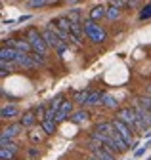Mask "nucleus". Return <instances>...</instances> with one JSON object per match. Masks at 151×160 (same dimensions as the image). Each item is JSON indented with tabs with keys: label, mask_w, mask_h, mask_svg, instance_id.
Here are the masks:
<instances>
[{
	"label": "nucleus",
	"mask_w": 151,
	"mask_h": 160,
	"mask_svg": "<svg viewBox=\"0 0 151 160\" xmlns=\"http://www.w3.org/2000/svg\"><path fill=\"white\" fill-rule=\"evenodd\" d=\"M31 57H33V61H34L36 65H44V57H42L40 53H31Z\"/></svg>",
	"instance_id": "nucleus-29"
},
{
	"label": "nucleus",
	"mask_w": 151,
	"mask_h": 160,
	"mask_svg": "<svg viewBox=\"0 0 151 160\" xmlns=\"http://www.w3.org/2000/svg\"><path fill=\"white\" fill-rule=\"evenodd\" d=\"M117 120H121L122 124H126L130 130L136 132V126H138V114H136V109H130V107H122L117 111Z\"/></svg>",
	"instance_id": "nucleus-3"
},
{
	"label": "nucleus",
	"mask_w": 151,
	"mask_h": 160,
	"mask_svg": "<svg viewBox=\"0 0 151 160\" xmlns=\"http://www.w3.org/2000/svg\"><path fill=\"white\" fill-rule=\"evenodd\" d=\"M88 160H96V158H94V156H90V158H88Z\"/></svg>",
	"instance_id": "nucleus-30"
},
{
	"label": "nucleus",
	"mask_w": 151,
	"mask_h": 160,
	"mask_svg": "<svg viewBox=\"0 0 151 160\" xmlns=\"http://www.w3.org/2000/svg\"><path fill=\"white\" fill-rule=\"evenodd\" d=\"M27 40H29L31 48L34 50V53H40V55H44V53H46L48 44H46L44 36H42L39 31H36V29H29V31H27Z\"/></svg>",
	"instance_id": "nucleus-2"
},
{
	"label": "nucleus",
	"mask_w": 151,
	"mask_h": 160,
	"mask_svg": "<svg viewBox=\"0 0 151 160\" xmlns=\"http://www.w3.org/2000/svg\"><path fill=\"white\" fill-rule=\"evenodd\" d=\"M71 120H73L75 124H82V122H86V120H88V112L86 111H77V112H73Z\"/></svg>",
	"instance_id": "nucleus-18"
},
{
	"label": "nucleus",
	"mask_w": 151,
	"mask_h": 160,
	"mask_svg": "<svg viewBox=\"0 0 151 160\" xmlns=\"http://www.w3.org/2000/svg\"><path fill=\"white\" fill-rule=\"evenodd\" d=\"M10 48L17 50L19 53H29V52L33 50L27 38H10Z\"/></svg>",
	"instance_id": "nucleus-6"
},
{
	"label": "nucleus",
	"mask_w": 151,
	"mask_h": 160,
	"mask_svg": "<svg viewBox=\"0 0 151 160\" xmlns=\"http://www.w3.org/2000/svg\"><path fill=\"white\" fill-rule=\"evenodd\" d=\"M42 130H44V133H55V122L54 120H42Z\"/></svg>",
	"instance_id": "nucleus-20"
},
{
	"label": "nucleus",
	"mask_w": 151,
	"mask_h": 160,
	"mask_svg": "<svg viewBox=\"0 0 151 160\" xmlns=\"http://www.w3.org/2000/svg\"><path fill=\"white\" fill-rule=\"evenodd\" d=\"M0 69H2L0 76H6V74L12 72V63H8V61H0Z\"/></svg>",
	"instance_id": "nucleus-24"
},
{
	"label": "nucleus",
	"mask_w": 151,
	"mask_h": 160,
	"mask_svg": "<svg viewBox=\"0 0 151 160\" xmlns=\"http://www.w3.org/2000/svg\"><path fill=\"white\" fill-rule=\"evenodd\" d=\"M29 137H31V141H33V143H42V133L31 132V133H29Z\"/></svg>",
	"instance_id": "nucleus-28"
},
{
	"label": "nucleus",
	"mask_w": 151,
	"mask_h": 160,
	"mask_svg": "<svg viewBox=\"0 0 151 160\" xmlns=\"http://www.w3.org/2000/svg\"><path fill=\"white\" fill-rule=\"evenodd\" d=\"M102 101H103V93H102V92H90L86 105L92 107V105H98V103H102Z\"/></svg>",
	"instance_id": "nucleus-17"
},
{
	"label": "nucleus",
	"mask_w": 151,
	"mask_h": 160,
	"mask_svg": "<svg viewBox=\"0 0 151 160\" xmlns=\"http://www.w3.org/2000/svg\"><path fill=\"white\" fill-rule=\"evenodd\" d=\"M15 63L19 65V67H23V69H34V67H39V65L33 61V57L29 53H19V55H17V59H15Z\"/></svg>",
	"instance_id": "nucleus-12"
},
{
	"label": "nucleus",
	"mask_w": 151,
	"mask_h": 160,
	"mask_svg": "<svg viewBox=\"0 0 151 160\" xmlns=\"http://www.w3.org/2000/svg\"><path fill=\"white\" fill-rule=\"evenodd\" d=\"M82 27H84V34L92 40V42L102 44V42H105V40H107V32L103 31V27H100L96 21H92V19L84 21Z\"/></svg>",
	"instance_id": "nucleus-1"
},
{
	"label": "nucleus",
	"mask_w": 151,
	"mask_h": 160,
	"mask_svg": "<svg viewBox=\"0 0 151 160\" xmlns=\"http://www.w3.org/2000/svg\"><path fill=\"white\" fill-rule=\"evenodd\" d=\"M147 90H149V93H151V86H149V88H147Z\"/></svg>",
	"instance_id": "nucleus-31"
},
{
	"label": "nucleus",
	"mask_w": 151,
	"mask_h": 160,
	"mask_svg": "<svg viewBox=\"0 0 151 160\" xmlns=\"http://www.w3.org/2000/svg\"><path fill=\"white\" fill-rule=\"evenodd\" d=\"M0 158L2 160H13L15 156H13V151H10V149H0Z\"/></svg>",
	"instance_id": "nucleus-25"
},
{
	"label": "nucleus",
	"mask_w": 151,
	"mask_h": 160,
	"mask_svg": "<svg viewBox=\"0 0 151 160\" xmlns=\"http://www.w3.org/2000/svg\"><path fill=\"white\" fill-rule=\"evenodd\" d=\"M34 122H36V116H34V112H31V111L25 112V114L21 116V120H19V124H21L23 128H31Z\"/></svg>",
	"instance_id": "nucleus-16"
},
{
	"label": "nucleus",
	"mask_w": 151,
	"mask_h": 160,
	"mask_svg": "<svg viewBox=\"0 0 151 160\" xmlns=\"http://www.w3.org/2000/svg\"><path fill=\"white\" fill-rule=\"evenodd\" d=\"M88 95H90V92H86V90H82V92H75V101L77 103H82V105H86V101H88Z\"/></svg>",
	"instance_id": "nucleus-19"
},
{
	"label": "nucleus",
	"mask_w": 151,
	"mask_h": 160,
	"mask_svg": "<svg viewBox=\"0 0 151 160\" xmlns=\"http://www.w3.org/2000/svg\"><path fill=\"white\" fill-rule=\"evenodd\" d=\"M134 109H136V114H138V118H140L142 122H143V126H145V128H151V111L143 109L140 103H138Z\"/></svg>",
	"instance_id": "nucleus-11"
},
{
	"label": "nucleus",
	"mask_w": 151,
	"mask_h": 160,
	"mask_svg": "<svg viewBox=\"0 0 151 160\" xmlns=\"http://www.w3.org/2000/svg\"><path fill=\"white\" fill-rule=\"evenodd\" d=\"M42 36H44V40H46V44L48 46H52L55 52H60V53H63L65 50H67V42H63V40L55 34L52 29H46L44 32H42Z\"/></svg>",
	"instance_id": "nucleus-4"
},
{
	"label": "nucleus",
	"mask_w": 151,
	"mask_h": 160,
	"mask_svg": "<svg viewBox=\"0 0 151 160\" xmlns=\"http://www.w3.org/2000/svg\"><path fill=\"white\" fill-rule=\"evenodd\" d=\"M113 126H115V132H117V133L124 139V141L130 145V143H132V130H130L126 124H122L121 120H117V118H115V122H113Z\"/></svg>",
	"instance_id": "nucleus-7"
},
{
	"label": "nucleus",
	"mask_w": 151,
	"mask_h": 160,
	"mask_svg": "<svg viewBox=\"0 0 151 160\" xmlns=\"http://www.w3.org/2000/svg\"><path fill=\"white\" fill-rule=\"evenodd\" d=\"M94 133L103 135V137H111L115 133V126H113V122H100L96 128H94Z\"/></svg>",
	"instance_id": "nucleus-9"
},
{
	"label": "nucleus",
	"mask_w": 151,
	"mask_h": 160,
	"mask_svg": "<svg viewBox=\"0 0 151 160\" xmlns=\"http://www.w3.org/2000/svg\"><path fill=\"white\" fill-rule=\"evenodd\" d=\"M92 156L96 160H115V152H111L103 145H92Z\"/></svg>",
	"instance_id": "nucleus-5"
},
{
	"label": "nucleus",
	"mask_w": 151,
	"mask_h": 160,
	"mask_svg": "<svg viewBox=\"0 0 151 160\" xmlns=\"http://www.w3.org/2000/svg\"><path fill=\"white\" fill-rule=\"evenodd\" d=\"M17 55H19V52H17V50H13L10 46H4L2 50H0V61L12 63V61H15V59H17Z\"/></svg>",
	"instance_id": "nucleus-10"
},
{
	"label": "nucleus",
	"mask_w": 151,
	"mask_h": 160,
	"mask_svg": "<svg viewBox=\"0 0 151 160\" xmlns=\"http://www.w3.org/2000/svg\"><path fill=\"white\" fill-rule=\"evenodd\" d=\"M102 103H103L107 109H115V107L119 105V101H117L113 95H103V101H102Z\"/></svg>",
	"instance_id": "nucleus-22"
},
{
	"label": "nucleus",
	"mask_w": 151,
	"mask_h": 160,
	"mask_svg": "<svg viewBox=\"0 0 151 160\" xmlns=\"http://www.w3.org/2000/svg\"><path fill=\"white\" fill-rule=\"evenodd\" d=\"M140 19H142V21H143V19H151V2L145 4V6L142 8V12H140Z\"/></svg>",
	"instance_id": "nucleus-23"
},
{
	"label": "nucleus",
	"mask_w": 151,
	"mask_h": 160,
	"mask_svg": "<svg viewBox=\"0 0 151 160\" xmlns=\"http://www.w3.org/2000/svg\"><path fill=\"white\" fill-rule=\"evenodd\" d=\"M21 130H23V126H21V124H12V126L4 128L2 135H0V143H6V141H10L12 137L19 135V132H21Z\"/></svg>",
	"instance_id": "nucleus-8"
},
{
	"label": "nucleus",
	"mask_w": 151,
	"mask_h": 160,
	"mask_svg": "<svg viewBox=\"0 0 151 160\" xmlns=\"http://www.w3.org/2000/svg\"><path fill=\"white\" fill-rule=\"evenodd\" d=\"M107 17L111 19V21H115V19L121 17V10H119L117 6H113V4H111V6L107 8Z\"/></svg>",
	"instance_id": "nucleus-21"
},
{
	"label": "nucleus",
	"mask_w": 151,
	"mask_h": 160,
	"mask_svg": "<svg viewBox=\"0 0 151 160\" xmlns=\"http://www.w3.org/2000/svg\"><path fill=\"white\" fill-rule=\"evenodd\" d=\"M19 114V109H17V105H6L2 107V111H0V118L6 120V118H13Z\"/></svg>",
	"instance_id": "nucleus-14"
},
{
	"label": "nucleus",
	"mask_w": 151,
	"mask_h": 160,
	"mask_svg": "<svg viewBox=\"0 0 151 160\" xmlns=\"http://www.w3.org/2000/svg\"><path fill=\"white\" fill-rule=\"evenodd\" d=\"M138 101H140V105H142L143 109H147V111H151V97H149V95H145V97H140V99H138Z\"/></svg>",
	"instance_id": "nucleus-27"
},
{
	"label": "nucleus",
	"mask_w": 151,
	"mask_h": 160,
	"mask_svg": "<svg viewBox=\"0 0 151 160\" xmlns=\"http://www.w3.org/2000/svg\"><path fill=\"white\" fill-rule=\"evenodd\" d=\"M102 17H107V8L105 6H94L92 10H90V19L92 21H98V19H102Z\"/></svg>",
	"instance_id": "nucleus-15"
},
{
	"label": "nucleus",
	"mask_w": 151,
	"mask_h": 160,
	"mask_svg": "<svg viewBox=\"0 0 151 160\" xmlns=\"http://www.w3.org/2000/svg\"><path fill=\"white\" fill-rule=\"evenodd\" d=\"M73 112V101H63L61 109L58 111V116H55V122H63V120H67V116Z\"/></svg>",
	"instance_id": "nucleus-13"
},
{
	"label": "nucleus",
	"mask_w": 151,
	"mask_h": 160,
	"mask_svg": "<svg viewBox=\"0 0 151 160\" xmlns=\"http://www.w3.org/2000/svg\"><path fill=\"white\" fill-rule=\"evenodd\" d=\"M50 2H44V0H31V2H27V6L29 8H44V6H48Z\"/></svg>",
	"instance_id": "nucleus-26"
},
{
	"label": "nucleus",
	"mask_w": 151,
	"mask_h": 160,
	"mask_svg": "<svg viewBox=\"0 0 151 160\" xmlns=\"http://www.w3.org/2000/svg\"><path fill=\"white\" fill-rule=\"evenodd\" d=\"M149 160H151V158H149Z\"/></svg>",
	"instance_id": "nucleus-32"
}]
</instances>
